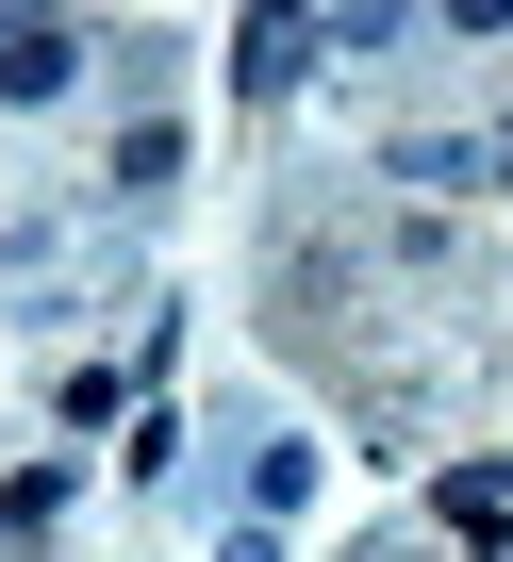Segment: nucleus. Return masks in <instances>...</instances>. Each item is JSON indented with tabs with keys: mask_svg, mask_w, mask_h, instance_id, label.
I'll use <instances>...</instances> for the list:
<instances>
[{
	"mask_svg": "<svg viewBox=\"0 0 513 562\" xmlns=\"http://www.w3.org/2000/svg\"><path fill=\"white\" fill-rule=\"evenodd\" d=\"M282 67H299V0H248V100H282Z\"/></svg>",
	"mask_w": 513,
	"mask_h": 562,
	"instance_id": "1",
	"label": "nucleus"
},
{
	"mask_svg": "<svg viewBox=\"0 0 513 562\" xmlns=\"http://www.w3.org/2000/svg\"><path fill=\"white\" fill-rule=\"evenodd\" d=\"M67 83V34H0V100H51Z\"/></svg>",
	"mask_w": 513,
	"mask_h": 562,
	"instance_id": "2",
	"label": "nucleus"
},
{
	"mask_svg": "<svg viewBox=\"0 0 513 562\" xmlns=\"http://www.w3.org/2000/svg\"><path fill=\"white\" fill-rule=\"evenodd\" d=\"M447 34H513V0H447Z\"/></svg>",
	"mask_w": 513,
	"mask_h": 562,
	"instance_id": "3",
	"label": "nucleus"
},
{
	"mask_svg": "<svg viewBox=\"0 0 513 562\" xmlns=\"http://www.w3.org/2000/svg\"><path fill=\"white\" fill-rule=\"evenodd\" d=\"M497 149H513V133H497Z\"/></svg>",
	"mask_w": 513,
	"mask_h": 562,
	"instance_id": "4",
	"label": "nucleus"
}]
</instances>
